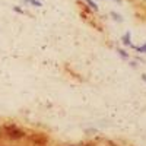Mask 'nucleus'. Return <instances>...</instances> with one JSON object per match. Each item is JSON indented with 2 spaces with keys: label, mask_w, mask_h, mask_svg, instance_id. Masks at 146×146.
<instances>
[{
  "label": "nucleus",
  "mask_w": 146,
  "mask_h": 146,
  "mask_svg": "<svg viewBox=\"0 0 146 146\" xmlns=\"http://www.w3.org/2000/svg\"><path fill=\"white\" fill-rule=\"evenodd\" d=\"M124 44H130V34H126V36H124Z\"/></svg>",
  "instance_id": "2"
},
{
  "label": "nucleus",
  "mask_w": 146,
  "mask_h": 146,
  "mask_svg": "<svg viewBox=\"0 0 146 146\" xmlns=\"http://www.w3.org/2000/svg\"><path fill=\"white\" fill-rule=\"evenodd\" d=\"M28 2H31V3H34L35 6H41V3H40V2H36V0H28Z\"/></svg>",
  "instance_id": "3"
},
{
  "label": "nucleus",
  "mask_w": 146,
  "mask_h": 146,
  "mask_svg": "<svg viewBox=\"0 0 146 146\" xmlns=\"http://www.w3.org/2000/svg\"><path fill=\"white\" fill-rule=\"evenodd\" d=\"M5 131H6V135L12 139H21V137L25 136V133H23L21 129H18L16 126H6Z\"/></svg>",
  "instance_id": "1"
},
{
  "label": "nucleus",
  "mask_w": 146,
  "mask_h": 146,
  "mask_svg": "<svg viewBox=\"0 0 146 146\" xmlns=\"http://www.w3.org/2000/svg\"><path fill=\"white\" fill-rule=\"evenodd\" d=\"M137 50H139V51H146V44H145L143 47H139V48H137Z\"/></svg>",
  "instance_id": "4"
},
{
  "label": "nucleus",
  "mask_w": 146,
  "mask_h": 146,
  "mask_svg": "<svg viewBox=\"0 0 146 146\" xmlns=\"http://www.w3.org/2000/svg\"><path fill=\"white\" fill-rule=\"evenodd\" d=\"M145 79H146V76H145Z\"/></svg>",
  "instance_id": "6"
},
{
  "label": "nucleus",
  "mask_w": 146,
  "mask_h": 146,
  "mask_svg": "<svg viewBox=\"0 0 146 146\" xmlns=\"http://www.w3.org/2000/svg\"><path fill=\"white\" fill-rule=\"evenodd\" d=\"M86 2H88V3H89V5H91V6L94 7V9H96V5H95V3H92V2H91V0H86Z\"/></svg>",
  "instance_id": "5"
}]
</instances>
